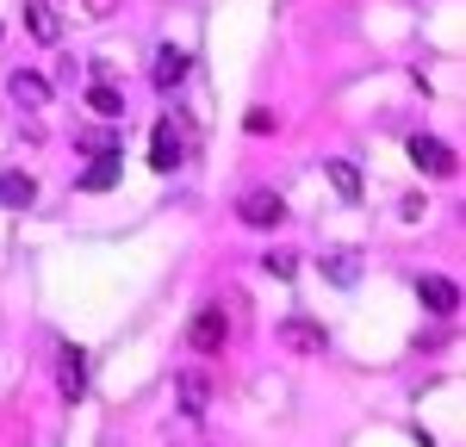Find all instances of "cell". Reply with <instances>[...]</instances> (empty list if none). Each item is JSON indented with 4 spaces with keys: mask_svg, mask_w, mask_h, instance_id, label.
I'll return each instance as SVG.
<instances>
[{
    "mask_svg": "<svg viewBox=\"0 0 466 447\" xmlns=\"http://www.w3.org/2000/svg\"><path fill=\"white\" fill-rule=\"evenodd\" d=\"M237 212H243V224H249V230H274V224L287 218V199H280L274 186H255V193H243V199H237Z\"/></svg>",
    "mask_w": 466,
    "mask_h": 447,
    "instance_id": "6da1fadb",
    "label": "cell"
},
{
    "mask_svg": "<svg viewBox=\"0 0 466 447\" xmlns=\"http://www.w3.org/2000/svg\"><path fill=\"white\" fill-rule=\"evenodd\" d=\"M410 162H417L430 181H448V174H454V149L441 144V137H430V131H417V137H410Z\"/></svg>",
    "mask_w": 466,
    "mask_h": 447,
    "instance_id": "7a4b0ae2",
    "label": "cell"
},
{
    "mask_svg": "<svg viewBox=\"0 0 466 447\" xmlns=\"http://www.w3.org/2000/svg\"><path fill=\"white\" fill-rule=\"evenodd\" d=\"M280 342H287L292 354H323V348H329V330L311 323V317H287V323H280Z\"/></svg>",
    "mask_w": 466,
    "mask_h": 447,
    "instance_id": "3957f363",
    "label": "cell"
},
{
    "mask_svg": "<svg viewBox=\"0 0 466 447\" xmlns=\"http://www.w3.org/2000/svg\"><path fill=\"white\" fill-rule=\"evenodd\" d=\"M180 162V118H156V144H149V168L156 174H175Z\"/></svg>",
    "mask_w": 466,
    "mask_h": 447,
    "instance_id": "277c9868",
    "label": "cell"
},
{
    "mask_svg": "<svg viewBox=\"0 0 466 447\" xmlns=\"http://www.w3.org/2000/svg\"><path fill=\"white\" fill-rule=\"evenodd\" d=\"M118 174H125V162H118V155H94V162L75 174V186H81V193H112Z\"/></svg>",
    "mask_w": 466,
    "mask_h": 447,
    "instance_id": "5b68a950",
    "label": "cell"
},
{
    "mask_svg": "<svg viewBox=\"0 0 466 447\" xmlns=\"http://www.w3.org/2000/svg\"><path fill=\"white\" fill-rule=\"evenodd\" d=\"M187 69H193V63H187V50H175V44H162V50H156V74H149V81H156L162 94H175L180 81H187Z\"/></svg>",
    "mask_w": 466,
    "mask_h": 447,
    "instance_id": "8992f818",
    "label": "cell"
},
{
    "mask_svg": "<svg viewBox=\"0 0 466 447\" xmlns=\"http://www.w3.org/2000/svg\"><path fill=\"white\" fill-rule=\"evenodd\" d=\"M417 298L430 304L435 317H454V304H461V293H454V280H441V273H423V280H417Z\"/></svg>",
    "mask_w": 466,
    "mask_h": 447,
    "instance_id": "52a82bcc",
    "label": "cell"
},
{
    "mask_svg": "<svg viewBox=\"0 0 466 447\" xmlns=\"http://www.w3.org/2000/svg\"><path fill=\"white\" fill-rule=\"evenodd\" d=\"M187 342H193L199 354H212V348H224V311H218V304H206V311L193 317V330H187Z\"/></svg>",
    "mask_w": 466,
    "mask_h": 447,
    "instance_id": "ba28073f",
    "label": "cell"
},
{
    "mask_svg": "<svg viewBox=\"0 0 466 447\" xmlns=\"http://www.w3.org/2000/svg\"><path fill=\"white\" fill-rule=\"evenodd\" d=\"M25 32H32L37 44H56V37H63V19H56L50 0H25Z\"/></svg>",
    "mask_w": 466,
    "mask_h": 447,
    "instance_id": "9c48e42d",
    "label": "cell"
},
{
    "mask_svg": "<svg viewBox=\"0 0 466 447\" xmlns=\"http://www.w3.org/2000/svg\"><path fill=\"white\" fill-rule=\"evenodd\" d=\"M63 398H87V354L75 348V342H63Z\"/></svg>",
    "mask_w": 466,
    "mask_h": 447,
    "instance_id": "30bf717a",
    "label": "cell"
},
{
    "mask_svg": "<svg viewBox=\"0 0 466 447\" xmlns=\"http://www.w3.org/2000/svg\"><path fill=\"white\" fill-rule=\"evenodd\" d=\"M32 199H37V181H32V174H19V168H0V205L25 212Z\"/></svg>",
    "mask_w": 466,
    "mask_h": 447,
    "instance_id": "8fae6325",
    "label": "cell"
},
{
    "mask_svg": "<svg viewBox=\"0 0 466 447\" xmlns=\"http://www.w3.org/2000/svg\"><path fill=\"white\" fill-rule=\"evenodd\" d=\"M13 100H19V106H44V100H50V81L32 74V69H13Z\"/></svg>",
    "mask_w": 466,
    "mask_h": 447,
    "instance_id": "7c38bea8",
    "label": "cell"
},
{
    "mask_svg": "<svg viewBox=\"0 0 466 447\" xmlns=\"http://www.w3.org/2000/svg\"><path fill=\"white\" fill-rule=\"evenodd\" d=\"M323 273H329L336 286H355L360 280V255L355 249H329V255H323Z\"/></svg>",
    "mask_w": 466,
    "mask_h": 447,
    "instance_id": "4fadbf2b",
    "label": "cell"
},
{
    "mask_svg": "<svg viewBox=\"0 0 466 447\" xmlns=\"http://www.w3.org/2000/svg\"><path fill=\"white\" fill-rule=\"evenodd\" d=\"M175 398H180L187 416H199V410H206V379H199V372H180V379H175Z\"/></svg>",
    "mask_w": 466,
    "mask_h": 447,
    "instance_id": "5bb4252c",
    "label": "cell"
},
{
    "mask_svg": "<svg viewBox=\"0 0 466 447\" xmlns=\"http://www.w3.org/2000/svg\"><path fill=\"white\" fill-rule=\"evenodd\" d=\"M323 174H329V181H336V193H342V199H349V205H355V199H360V168H355V162H329V168H323Z\"/></svg>",
    "mask_w": 466,
    "mask_h": 447,
    "instance_id": "9a60e30c",
    "label": "cell"
},
{
    "mask_svg": "<svg viewBox=\"0 0 466 447\" xmlns=\"http://www.w3.org/2000/svg\"><path fill=\"white\" fill-rule=\"evenodd\" d=\"M87 106H94V112H106V118H118V112H125V100H118V87L94 81V87H87Z\"/></svg>",
    "mask_w": 466,
    "mask_h": 447,
    "instance_id": "2e32d148",
    "label": "cell"
},
{
    "mask_svg": "<svg viewBox=\"0 0 466 447\" xmlns=\"http://www.w3.org/2000/svg\"><path fill=\"white\" fill-rule=\"evenodd\" d=\"M81 149H94V155H118V131H81Z\"/></svg>",
    "mask_w": 466,
    "mask_h": 447,
    "instance_id": "e0dca14e",
    "label": "cell"
},
{
    "mask_svg": "<svg viewBox=\"0 0 466 447\" xmlns=\"http://www.w3.org/2000/svg\"><path fill=\"white\" fill-rule=\"evenodd\" d=\"M249 131H255V137H274L280 124H274V112H268V106H255V112H249Z\"/></svg>",
    "mask_w": 466,
    "mask_h": 447,
    "instance_id": "ac0fdd59",
    "label": "cell"
},
{
    "mask_svg": "<svg viewBox=\"0 0 466 447\" xmlns=\"http://www.w3.org/2000/svg\"><path fill=\"white\" fill-rule=\"evenodd\" d=\"M292 267H299V255H292V249H274V255H268V273H280V280H287Z\"/></svg>",
    "mask_w": 466,
    "mask_h": 447,
    "instance_id": "d6986e66",
    "label": "cell"
},
{
    "mask_svg": "<svg viewBox=\"0 0 466 447\" xmlns=\"http://www.w3.org/2000/svg\"><path fill=\"white\" fill-rule=\"evenodd\" d=\"M0 32H6V25H0Z\"/></svg>",
    "mask_w": 466,
    "mask_h": 447,
    "instance_id": "ffe728a7",
    "label": "cell"
}]
</instances>
